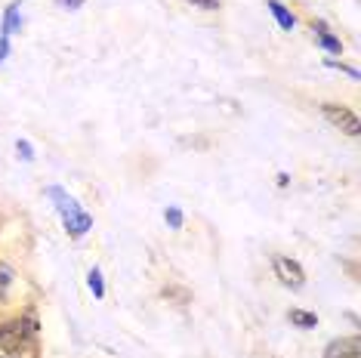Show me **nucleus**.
Masks as SVG:
<instances>
[{"label":"nucleus","mask_w":361,"mask_h":358,"mask_svg":"<svg viewBox=\"0 0 361 358\" xmlns=\"http://www.w3.org/2000/svg\"><path fill=\"white\" fill-rule=\"evenodd\" d=\"M47 195L56 201V207H59V214H62V223H65V232H68L71 238H80V235L90 232L93 216H90L87 210H80L71 195H65L62 189H47Z\"/></svg>","instance_id":"obj_1"},{"label":"nucleus","mask_w":361,"mask_h":358,"mask_svg":"<svg viewBox=\"0 0 361 358\" xmlns=\"http://www.w3.org/2000/svg\"><path fill=\"white\" fill-rule=\"evenodd\" d=\"M37 333V321L28 319L25 321H10V324H0V349L4 352H13V349H19L25 343V337H35Z\"/></svg>","instance_id":"obj_2"},{"label":"nucleus","mask_w":361,"mask_h":358,"mask_svg":"<svg viewBox=\"0 0 361 358\" xmlns=\"http://www.w3.org/2000/svg\"><path fill=\"white\" fill-rule=\"evenodd\" d=\"M322 115L327 118V124H334L336 130H343L346 136H358V118H355V111H349L346 105H322Z\"/></svg>","instance_id":"obj_3"},{"label":"nucleus","mask_w":361,"mask_h":358,"mask_svg":"<svg viewBox=\"0 0 361 358\" xmlns=\"http://www.w3.org/2000/svg\"><path fill=\"white\" fill-rule=\"evenodd\" d=\"M275 275H278V281L284 284V288H302L306 284V272H302V266L297 263V259H287V257H275Z\"/></svg>","instance_id":"obj_4"},{"label":"nucleus","mask_w":361,"mask_h":358,"mask_svg":"<svg viewBox=\"0 0 361 358\" xmlns=\"http://www.w3.org/2000/svg\"><path fill=\"white\" fill-rule=\"evenodd\" d=\"M361 352V340L358 337H346V340H334L331 346H327V358H358Z\"/></svg>","instance_id":"obj_5"},{"label":"nucleus","mask_w":361,"mask_h":358,"mask_svg":"<svg viewBox=\"0 0 361 358\" xmlns=\"http://www.w3.org/2000/svg\"><path fill=\"white\" fill-rule=\"evenodd\" d=\"M269 13L275 16V22L284 31H293V25H297V16H293L290 10H284V4H278V0H269Z\"/></svg>","instance_id":"obj_6"},{"label":"nucleus","mask_w":361,"mask_h":358,"mask_svg":"<svg viewBox=\"0 0 361 358\" xmlns=\"http://www.w3.org/2000/svg\"><path fill=\"white\" fill-rule=\"evenodd\" d=\"M22 25V16H19V6H10V10H6V16H4V28H0V37H6L10 40V35L16 28Z\"/></svg>","instance_id":"obj_7"},{"label":"nucleus","mask_w":361,"mask_h":358,"mask_svg":"<svg viewBox=\"0 0 361 358\" xmlns=\"http://www.w3.org/2000/svg\"><path fill=\"white\" fill-rule=\"evenodd\" d=\"M315 37H318V44H322V47H324V50H327V53H340V50H343L340 37L327 35V28H324V25H318V28H315Z\"/></svg>","instance_id":"obj_8"},{"label":"nucleus","mask_w":361,"mask_h":358,"mask_svg":"<svg viewBox=\"0 0 361 358\" xmlns=\"http://www.w3.org/2000/svg\"><path fill=\"white\" fill-rule=\"evenodd\" d=\"M290 324H297V328H315L318 315L315 312H302V309H290Z\"/></svg>","instance_id":"obj_9"},{"label":"nucleus","mask_w":361,"mask_h":358,"mask_svg":"<svg viewBox=\"0 0 361 358\" xmlns=\"http://www.w3.org/2000/svg\"><path fill=\"white\" fill-rule=\"evenodd\" d=\"M87 284H90V290H93V297H96V300H102V297H105V284H102V272H99V268H90Z\"/></svg>","instance_id":"obj_10"},{"label":"nucleus","mask_w":361,"mask_h":358,"mask_svg":"<svg viewBox=\"0 0 361 358\" xmlns=\"http://www.w3.org/2000/svg\"><path fill=\"white\" fill-rule=\"evenodd\" d=\"M10 284H13V268L10 266H0V300H6V294H10Z\"/></svg>","instance_id":"obj_11"},{"label":"nucleus","mask_w":361,"mask_h":358,"mask_svg":"<svg viewBox=\"0 0 361 358\" xmlns=\"http://www.w3.org/2000/svg\"><path fill=\"white\" fill-rule=\"evenodd\" d=\"M164 219H167L170 229H183V214H179L176 207H167V214H164Z\"/></svg>","instance_id":"obj_12"},{"label":"nucleus","mask_w":361,"mask_h":358,"mask_svg":"<svg viewBox=\"0 0 361 358\" xmlns=\"http://www.w3.org/2000/svg\"><path fill=\"white\" fill-rule=\"evenodd\" d=\"M16 152H19V158H22V161H31V158H35V154H31V145H28L25 140L16 142Z\"/></svg>","instance_id":"obj_13"},{"label":"nucleus","mask_w":361,"mask_h":358,"mask_svg":"<svg viewBox=\"0 0 361 358\" xmlns=\"http://www.w3.org/2000/svg\"><path fill=\"white\" fill-rule=\"evenodd\" d=\"M192 6H201V10H219V0H188Z\"/></svg>","instance_id":"obj_14"},{"label":"nucleus","mask_w":361,"mask_h":358,"mask_svg":"<svg viewBox=\"0 0 361 358\" xmlns=\"http://www.w3.org/2000/svg\"><path fill=\"white\" fill-rule=\"evenodd\" d=\"M59 4L65 6V10H78V6L84 4V0H59Z\"/></svg>","instance_id":"obj_15"},{"label":"nucleus","mask_w":361,"mask_h":358,"mask_svg":"<svg viewBox=\"0 0 361 358\" xmlns=\"http://www.w3.org/2000/svg\"><path fill=\"white\" fill-rule=\"evenodd\" d=\"M6 53H10V40H6V37H0V59H4Z\"/></svg>","instance_id":"obj_16"},{"label":"nucleus","mask_w":361,"mask_h":358,"mask_svg":"<svg viewBox=\"0 0 361 358\" xmlns=\"http://www.w3.org/2000/svg\"><path fill=\"white\" fill-rule=\"evenodd\" d=\"M0 358H4V355H0Z\"/></svg>","instance_id":"obj_17"}]
</instances>
